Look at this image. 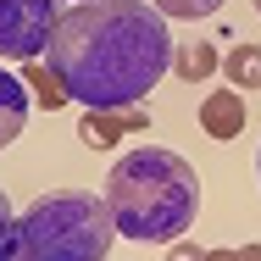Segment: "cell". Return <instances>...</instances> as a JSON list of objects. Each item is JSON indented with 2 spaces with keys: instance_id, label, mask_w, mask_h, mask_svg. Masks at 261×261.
I'll use <instances>...</instances> for the list:
<instances>
[{
  "instance_id": "cell-1",
  "label": "cell",
  "mask_w": 261,
  "mask_h": 261,
  "mask_svg": "<svg viewBox=\"0 0 261 261\" xmlns=\"http://www.w3.org/2000/svg\"><path fill=\"white\" fill-rule=\"evenodd\" d=\"M172 56L178 39L150 0H89L61 11L45 61L67 100L84 111H122L145 106V95L172 72Z\"/></svg>"
},
{
  "instance_id": "cell-2",
  "label": "cell",
  "mask_w": 261,
  "mask_h": 261,
  "mask_svg": "<svg viewBox=\"0 0 261 261\" xmlns=\"http://www.w3.org/2000/svg\"><path fill=\"white\" fill-rule=\"evenodd\" d=\"M106 206L122 239L139 245H178L200 217V178L178 150L139 145L106 172Z\"/></svg>"
},
{
  "instance_id": "cell-3",
  "label": "cell",
  "mask_w": 261,
  "mask_h": 261,
  "mask_svg": "<svg viewBox=\"0 0 261 261\" xmlns=\"http://www.w3.org/2000/svg\"><path fill=\"white\" fill-rule=\"evenodd\" d=\"M22 245L34 250V261H106L117 222L106 195L89 189H50L17 217Z\"/></svg>"
},
{
  "instance_id": "cell-4",
  "label": "cell",
  "mask_w": 261,
  "mask_h": 261,
  "mask_svg": "<svg viewBox=\"0 0 261 261\" xmlns=\"http://www.w3.org/2000/svg\"><path fill=\"white\" fill-rule=\"evenodd\" d=\"M61 28L56 0H0V61H39Z\"/></svg>"
},
{
  "instance_id": "cell-5",
  "label": "cell",
  "mask_w": 261,
  "mask_h": 261,
  "mask_svg": "<svg viewBox=\"0 0 261 261\" xmlns=\"http://www.w3.org/2000/svg\"><path fill=\"white\" fill-rule=\"evenodd\" d=\"M139 128H150V111H145V106H122V111H84L78 139H84V150H111L122 134H139Z\"/></svg>"
},
{
  "instance_id": "cell-6",
  "label": "cell",
  "mask_w": 261,
  "mask_h": 261,
  "mask_svg": "<svg viewBox=\"0 0 261 261\" xmlns=\"http://www.w3.org/2000/svg\"><path fill=\"white\" fill-rule=\"evenodd\" d=\"M200 128L211 139H239L245 134V95L239 89H211L200 100Z\"/></svg>"
},
{
  "instance_id": "cell-7",
  "label": "cell",
  "mask_w": 261,
  "mask_h": 261,
  "mask_svg": "<svg viewBox=\"0 0 261 261\" xmlns=\"http://www.w3.org/2000/svg\"><path fill=\"white\" fill-rule=\"evenodd\" d=\"M28 128V84L0 67V150Z\"/></svg>"
},
{
  "instance_id": "cell-8",
  "label": "cell",
  "mask_w": 261,
  "mask_h": 261,
  "mask_svg": "<svg viewBox=\"0 0 261 261\" xmlns=\"http://www.w3.org/2000/svg\"><path fill=\"white\" fill-rule=\"evenodd\" d=\"M217 67H222V56H217V45H211V39H178L172 72H178L184 84H206Z\"/></svg>"
},
{
  "instance_id": "cell-9",
  "label": "cell",
  "mask_w": 261,
  "mask_h": 261,
  "mask_svg": "<svg viewBox=\"0 0 261 261\" xmlns=\"http://www.w3.org/2000/svg\"><path fill=\"white\" fill-rule=\"evenodd\" d=\"M222 72H228V84L233 89H261V45H233V50L222 56Z\"/></svg>"
},
{
  "instance_id": "cell-10",
  "label": "cell",
  "mask_w": 261,
  "mask_h": 261,
  "mask_svg": "<svg viewBox=\"0 0 261 261\" xmlns=\"http://www.w3.org/2000/svg\"><path fill=\"white\" fill-rule=\"evenodd\" d=\"M28 89H34V106H45V111H61L67 106V89H61V78L50 72V61L39 56V61H28V78H22Z\"/></svg>"
},
{
  "instance_id": "cell-11",
  "label": "cell",
  "mask_w": 261,
  "mask_h": 261,
  "mask_svg": "<svg viewBox=\"0 0 261 261\" xmlns=\"http://www.w3.org/2000/svg\"><path fill=\"white\" fill-rule=\"evenodd\" d=\"M167 22H200L211 11H222V0H150Z\"/></svg>"
},
{
  "instance_id": "cell-12",
  "label": "cell",
  "mask_w": 261,
  "mask_h": 261,
  "mask_svg": "<svg viewBox=\"0 0 261 261\" xmlns=\"http://www.w3.org/2000/svg\"><path fill=\"white\" fill-rule=\"evenodd\" d=\"M0 261H34V250L22 245V233H17V228H11L6 239H0Z\"/></svg>"
},
{
  "instance_id": "cell-13",
  "label": "cell",
  "mask_w": 261,
  "mask_h": 261,
  "mask_svg": "<svg viewBox=\"0 0 261 261\" xmlns=\"http://www.w3.org/2000/svg\"><path fill=\"white\" fill-rule=\"evenodd\" d=\"M206 261H261V245H239V250H206Z\"/></svg>"
},
{
  "instance_id": "cell-14",
  "label": "cell",
  "mask_w": 261,
  "mask_h": 261,
  "mask_svg": "<svg viewBox=\"0 0 261 261\" xmlns=\"http://www.w3.org/2000/svg\"><path fill=\"white\" fill-rule=\"evenodd\" d=\"M167 261H206V250H200V245H189V239H178V245L167 250Z\"/></svg>"
},
{
  "instance_id": "cell-15",
  "label": "cell",
  "mask_w": 261,
  "mask_h": 261,
  "mask_svg": "<svg viewBox=\"0 0 261 261\" xmlns=\"http://www.w3.org/2000/svg\"><path fill=\"white\" fill-rule=\"evenodd\" d=\"M17 228V217H11V200H6V189H0V239Z\"/></svg>"
},
{
  "instance_id": "cell-16",
  "label": "cell",
  "mask_w": 261,
  "mask_h": 261,
  "mask_svg": "<svg viewBox=\"0 0 261 261\" xmlns=\"http://www.w3.org/2000/svg\"><path fill=\"white\" fill-rule=\"evenodd\" d=\"M67 6H89V0H67Z\"/></svg>"
},
{
  "instance_id": "cell-17",
  "label": "cell",
  "mask_w": 261,
  "mask_h": 261,
  "mask_svg": "<svg viewBox=\"0 0 261 261\" xmlns=\"http://www.w3.org/2000/svg\"><path fill=\"white\" fill-rule=\"evenodd\" d=\"M256 11H261V0H256Z\"/></svg>"
},
{
  "instance_id": "cell-18",
  "label": "cell",
  "mask_w": 261,
  "mask_h": 261,
  "mask_svg": "<svg viewBox=\"0 0 261 261\" xmlns=\"http://www.w3.org/2000/svg\"><path fill=\"white\" fill-rule=\"evenodd\" d=\"M256 167H261V156H256Z\"/></svg>"
}]
</instances>
